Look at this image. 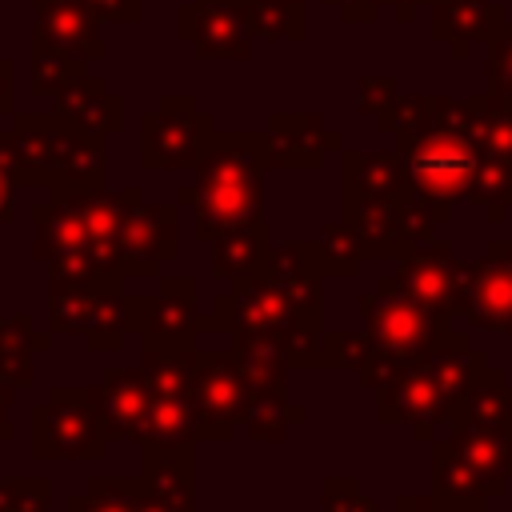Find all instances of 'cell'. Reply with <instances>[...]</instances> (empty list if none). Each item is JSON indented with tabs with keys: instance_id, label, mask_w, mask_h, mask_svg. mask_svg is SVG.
Listing matches in <instances>:
<instances>
[{
	"instance_id": "6da1fadb",
	"label": "cell",
	"mask_w": 512,
	"mask_h": 512,
	"mask_svg": "<svg viewBox=\"0 0 512 512\" xmlns=\"http://www.w3.org/2000/svg\"><path fill=\"white\" fill-rule=\"evenodd\" d=\"M380 132L396 136V152L408 164L412 196L432 212L436 224L468 196L480 168V144L472 132V104L444 96H396L388 112L376 116Z\"/></svg>"
},
{
	"instance_id": "7a4b0ae2",
	"label": "cell",
	"mask_w": 512,
	"mask_h": 512,
	"mask_svg": "<svg viewBox=\"0 0 512 512\" xmlns=\"http://www.w3.org/2000/svg\"><path fill=\"white\" fill-rule=\"evenodd\" d=\"M128 188H52L48 200L32 204L36 224L32 256L48 264V280H84L104 292H120V224H124Z\"/></svg>"
},
{
	"instance_id": "3957f363",
	"label": "cell",
	"mask_w": 512,
	"mask_h": 512,
	"mask_svg": "<svg viewBox=\"0 0 512 512\" xmlns=\"http://www.w3.org/2000/svg\"><path fill=\"white\" fill-rule=\"evenodd\" d=\"M264 132H216L196 164V184L176 192V204L192 208L196 240L212 244L220 232L264 216Z\"/></svg>"
},
{
	"instance_id": "277c9868",
	"label": "cell",
	"mask_w": 512,
	"mask_h": 512,
	"mask_svg": "<svg viewBox=\"0 0 512 512\" xmlns=\"http://www.w3.org/2000/svg\"><path fill=\"white\" fill-rule=\"evenodd\" d=\"M360 320L372 340V356L364 360L356 380H360V388H372V392L384 388L408 364L424 360L452 332V320L436 316L416 296H408L392 272H384L376 280V288H368L360 296Z\"/></svg>"
},
{
	"instance_id": "5b68a950",
	"label": "cell",
	"mask_w": 512,
	"mask_h": 512,
	"mask_svg": "<svg viewBox=\"0 0 512 512\" xmlns=\"http://www.w3.org/2000/svg\"><path fill=\"white\" fill-rule=\"evenodd\" d=\"M284 372H288L284 364L252 352H236V348L200 352L192 396L204 424V440H232V432L248 424L256 400L288 392Z\"/></svg>"
},
{
	"instance_id": "8992f818",
	"label": "cell",
	"mask_w": 512,
	"mask_h": 512,
	"mask_svg": "<svg viewBox=\"0 0 512 512\" xmlns=\"http://www.w3.org/2000/svg\"><path fill=\"white\" fill-rule=\"evenodd\" d=\"M108 424L100 388H52L48 400L28 412V456L32 460H104Z\"/></svg>"
},
{
	"instance_id": "52a82bcc",
	"label": "cell",
	"mask_w": 512,
	"mask_h": 512,
	"mask_svg": "<svg viewBox=\"0 0 512 512\" xmlns=\"http://www.w3.org/2000/svg\"><path fill=\"white\" fill-rule=\"evenodd\" d=\"M48 332H76L92 352H116L128 324V292H104L84 280H48Z\"/></svg>"
},
{
	"instance_id": "ba28073f",
	"label": "cell",
	"mask_w": 512,
	"mask_h": 512,
	"mask_svg": "<svg viewBox=\"0 0 512 512\" xmlns=\"http://www.w3.org/2000/svg\"><path fill=\"white\" fill-rule=\"evenodd\" d=\"M212 136V116L200 112L192 96H160V104L140 120V164L152 172L196 168Z\"/></svg>"
},
{
	"instance_id": "9c48e42d",
	"label": "cell",
	"mask_w": 512,
	"mask_h": 512,
	"mask_svg": "<svg viewBox=\"0 0 512 512\" xmlns=\"http://www.w3.org/2000/svg\"><path fill=\"white\" fill-rule=\"evenodd\" d=\"M68 124L52 116H16L12 132H0V168L16 180V188H56L60 168L72 144Z\"/></svg>"
},
{
	"instance_id": "30bf717a",
	"label": "cell",
	"mask_w": 512,
	"mask_h": 512,
	"mask_svg": "<svg viewBox=\"0 0 512 512\" xmlns=\"http://www.w3.org/2000/svg\"><path fill=\"white\" fill-rule=\"evenodd\" d=\"M196 280L192 276H156V288L128 292V324L144 344L192 348L196 328Z\"/></svg>"
},
{
	"instance_id": "8fae6325",
	"label": "cell",
	"mask_w": 512,
	"mask_h": 512,
	"mask_svg": "<svg viewBox=\"0 0 512 512\" xmlns=\"http://www.w3.org/2000/svg\"><path fill=\"white\" fill-rule=\"evenodd\" d=\"M392 276L400 280V288L408 296H416L424 308H432L444 320H460L464 316V260L452 256L448 240H420L416 248H408Z\"/></svg>"
},
{
	"instance_id": "7c38bea8",
	"label": "cell",
	"mask_w": 512,
	"mask_h": 512,
	"mask_svg": "<svg viewBox=\"0 0 512 512\" xmlns=\"http://www.w3.org/2000/svg\"><path fill=\"white\" fill-rule=\"evenodd\" d=\"M344 220H352L360 228V236L368 244V260H400L420 240H432V224H436L432 212L412 192L348 208Z\"/></svg>"
},
{
	"instance_id": "4fadbf2b",
	"label": "cell",
	"mask_w": 512,
	"mask_h": 512,
	"mask_svg": "<svg viewBox=\"0 0 512 512\" xmlns=\"http://www.w3.org/2000/svg\"><path fill=\"white\" fill-rule=\"evenodd\" d=\"M180 252L176 208L148 204L140 188H128L124 224H120V264L124 276H160V264Z\"/></svg>"
},
{
	"instance_id": "5bb4252c",
	"label": "cell",
	"mask_w": 512,
	"mask_h": 512,
	"mask_svg": "<svg viewBox=\"0 0 512 512\" xmlns=\"http://www.w3.org/2000/svg\"><path fill=\"white\" fill-rule=\"evenodd\" d=\"M376 420L408 424L416 440H432V428L452 420V404L420 364H408L384 388H376Z\"/></svg>"
},
{
	"instance_id": "9a60e30c",
	"label": "cell",
	"mask_w": 512,
	"mask_h": 512,
	"mask_svg": "<svg viewBox=\"0 0 512 512\" xmlns=\"http://www.w3.org/2000/svg\"><path fill=\"white\" fill-rule=\"evenodd\" d=\"M180 36L184 44H192V52L200 60H236L248 56L252 40H248V20L240 12V4H224V0H192L180 8Z\"/></svg>"
},
{
	"instance_id": "2e32d148",
	"label": "cell",
	"mask_w": 512,
	"mask_h": 512,
	"mask_svg": "<svg viewBox=\"0 0 512 512\" xmlns=\"http://www.w3.org/2000/svg\"><path fill=\"white\" fill-rule=\"evenodd\" d=\"M340 132H328L316 112H284L268 120L264 148H268V168H288V172H316L328 152H340Z\"/></svg>"
},
{
	"instance_id": "e0dca14e",
	"label": "cell",
	"mask_w": 512,
	"mask_h": 512,
	"mask_svg": "<svg viewBox=\"0 0 512 512\" xmlns=\"http://www.w3.org/2000/svg\"><path fill=\"white\" fill-rule=\"evenodd\" d=\"M432 492L464 512H484L488 500L508 492V476L464 460L448 440H440V444H432Z\"/></svg>"
},
{
	"instance_id": "ac0fdd59",
	"label": "cell",
	"mask_w": 512,
	"mask_h": 512,
	"mask_svg": "<svg viewBox=\"0 0 512 512\" xmlns=\"http://www.w3.org/2000/svg\"><path fill=\"white\" fill-rule=\"evenodd\" d=\"M204 440V424L196 412V396L180 392H152L148 400V416L140 428V452H180V448H196Z\"/></svg>"
},
{
	"instance_id": "d6986e66",
	"label": "cell",
	"mask_w": 512,
	"mask_h": 512,
	"mask_svg": "<svg viewBox=\"0 0 512 512\" xmlns=\"http://www.w3.org/2000/svg\"><path fill=\"white\" fill-rule=\"evenodd\" d=\"M32 44H48L84 60L104 56L100 32H96V16L80 4V0H36V36Z\"/></svg>"
},
{
	"instance_id": "ffe728a7",
	"label": "cell",
	"mask_w": 512,
	"mask_h": 512,
	"mask_svg": "<svg viewBox=\"0 0 512 512\" xmlns=\"http://www.w3.org/2000/svg\"><path fill=\"white\" fill-rule=\"evenodd\" d=\"M400 192H412L408 164L400 152H344V212Z\"/></svg>"
},
{
	"instance_id": "44dd1931",
	"label": "cell",
	"mask_w": 512,
	"mask_h": 512,
	"mask_svg": "<svg viewBox=\"0 0 512 512\" xmlns=\"http://www.w3.org/2000/svg\"><path fill=\"white\" fill-rule=\"evenodd\" d=\"M152 388L140 368H108L100 384V408L108 424V440H140L148 416Z\"/></svg>"
},
{
	"instance_id": "7402d4cb",
	"label": "cell",
	"mask_w": 512,
	"mask_h": 512,
	"mask_svg": "<svg viewBox=\"0 0 512 512\" xmlns=\"http://www.w3.org/2000/svg\"><path fill=\"white\" fill-rule=\"evenodd\" d=\"M56 120L76 132H88V136H108V132L124 128V104L100 80L84 76L76 88L56 96Z\"/></svg>"
},
{
	"instance_id": "603a6c76",
	"label": "cell",
	"mask_w": 512,
	"mask_h": 512,
	"mask_svg": "<svg viewBox=\"0 0 512 512\" xmlns=\"http://www.w3.org/2000/svg\"><path fill=\"white\" fill-rule=\"evenodd\" d=\"M140 480L176 512H196V448L140 452Z\"/></svg>"
},
{
	"instance_id": "cb8c5ba5",
	"label": "cell",
	"mask_w": 512,
	"mask_h": 512,
	"mask_svg": "<svg viewBox=\"0 0 512 512\" xmlns=\"http://www.w3.org/2000/svg\"><path fill=\"white\" fill-rule=\"evenodd\" d=\"M268 224L264 216L252 220V224H240V228H228L212 240V276L220 284H232L240 276H252L264 268L268 260Z\"/></svg>"
},
{
	"instance_id": "d4e9b609",
	"label": "cell",
	"mask_w": 512,
	"mask_h": 512,
	"mask_svg": "<svg viewBox=\"0 0 512 512\" xmlns=\"http://www.w3.org/2000/svg\"><path fill=\"white\" fill-rule=\"evenodd\" d=\"M52 344V332H36L28 312L0 320V388H32V356Z\"/></svg>"
},
{
	"instance_id": "484cf974",
	"label": "cell",
	"mask_w": 512,
	"mask_h": 512,
	"mask_svg": "<svg viewBox=\"0 0 512 512\" xmlns=\"http://www.w3.org/2000/svg\"><path fill=\"white\" fill-rule=\"evenodd\" d=\"M448 424H512V384H504V372L492 368L488 356L480 360V372Z\"/></svg>"
},
{
	"instance_id": "4316f807",
	"label": "cell",
	"mask_w": 512,
	"mask_h": 512,
	"mask_svg": "<svg viewBox=\"0 0 512 512\" xmlns=\"http://www.w3.org/2000/svg\"><path fill=\"white\" fill-rule=\"evenodd\" d=\"M448 444L464 460L512 480V424H456L448 432Z\"/></svg>"
},
{
	"instance_id": "83f0119b",
	"label": "cell",
	"mask_w": 512,
	"mask_h": 512,
	"mask_svg": "<svg viewBox=\"0 0 512 512\" xmlns=\"http://www.w3.org/2000/svg\"><path fill=\"white\" fill-rule=\"evenodd\" d=\"M432 12H436V36H444L452 24H460L464 32H460V52L456 56H468V44L472 40H480V36H496L500 28H504V8L496 4H488V0H436L432 4Z\"/></svg>"
},
{
	"instance_id": "f1b7e54d",
	"label": "cell",
	"mask_w": 512,
	"mask_h": 512,
	"mask_svg": "<svg viewBox=\"0 0 512 512\" xmlns=\"http://www.w3.org/2000/svg\"><path fill=\"white\" fill-rule=\"evenodd\" d=\"M84 56L48 48V44H32V60H28V88L32 96H64L68 88H76L84 80Z\"/></svg>"
},
{
	"instance_id": "f546056e",
	"label": "cell",
	"mask_w": 512,
	"mask_h": 512,
	"mask_svg": "<svg viewBox=\"0 0 512 512\" xmlns=\"http://www.w3.org/2000/svg\"><path fill=\"white\" fill-rule=\"evenodd\" d=\"M316 248H320V260H324V276H340V280H352L368 260V244H364L360 228L344 216L324 224Z\"/></svg>"
},
{
	"instance_id": "4dcf8cb0",
	"label": "cell",
	"mask_w": 512,
	"mask_h": 512,
	"mask_svg": "<svg viewBox=\"0 0 512 512\" xmlns=\"http://www.w3.org/2000/svg\"><path fill=\"white\" fill-rule=\"evenodd\" d=\"M140 476H88L84 492H72L64 500L68 512H136Z\"/></svg>"
},
{
	"instance_id": "1f68e13d",
	"label": "cell",
	"mask_w": 512,
	"mask_h": 512,
	"mask_svg": "<svg viewBox=\"0 0 512 512\" xmlns=\"http://www.w3.org/2000/svg\"><path fill=\"white\" fill-rule=\"evenodd\" d=\"M464 200L488 220H500L512 208V160H480Z\"/></svg>"
},
{
	"instance_id": "d6a6232c",
	"label": "cell",
	"mask_w": 512,
	"mask_h": 512,
	"mask_svg": "<svg viewBox=\"0 0 512 512\" xmlns=\"http://www.w3.org/2000/svg\"><path fill=\"white\" fill-rule=\"evenodd\" d=\"M304 420H308V408H304V404H292L288 392H276V396L256 400V408H252L244 432H248L256 444H280V440L288 436V428H292V424H304Z\"/></svg>"
},
{
	"instance_id": "836d02e7",
	"label": "cell",
	"mask_w": 512,
	"mask_h": 512,
	"mask_svg": "<svg viewBox=\"0 0 512 512\" xmlns=\"http://www.w3.org/2000/svg\"><path fill=\"white\" fill-rule=\"evenodd\" d=\"M0 512H52V480L44 476L0 480Z\"/></svg>"
},
{
	"instance_id": "e575fe53",
	"label": "cell",
	"mask_w": 512,
	"mask_h": 512,
	"mask_svg": "<svg viewBox=\"0 0 512 512\" xmlns=\"http://www.w3.org/2000/svg\"><path fill=\"white\" fill-rule=\"evenodd\" d=\"M372 356V340L368 332H324V344H320V368H348V372H360L364 360Z\"/></svg>"
},
{
	"instance_id": "d590c367",
	"label": "cell",
	"mask_w": 512,
	"mask_h": 512,
	"mask_svg": "<svg viewBox=\"0 0 512 512\" xmlns=\"http://www.w3.org/2000/svg\"><path fill=\"white\" fill-rule=\"evenodd\" d=\"M320 512H380L376 500L360 488L356 476H324Z\"/></svg>"
},
{
	"instance_id": "8d00e7d4",
	"label": "cell",
	"mask_w": 512,
	"mask_h": 512,
	"mask_svg": "<svg viewBox=\"0 0 512 512\" xmlns=\"http://www.w3.org/2000/svg\"><path fill=\"white\" fill-rule=\"evenodd\" d=\"M488 92L512 100V28H500L492 36V56H488Z\"/></svg>"
},
{
	"instance_id": "74e56055",
	"label": "cell",
	"mask_w": 512,
	"mask_h": 512,
	"mask_svg": "<svg viewBox=\"0 0 512 512\" xmlns=\"http://www.w3.org/2000/svg\"><path fill=\"white\" fill-rule=\"evenodd\" d=\"M96 20H120V24H132L136 12H140V0H80Z\"/></svg>"
},
{
	"instance_id": "f35d334b",
	"label": "cell",
	"mask_w": 512,
	"mask_h": 512,
	"mask_svg": "<svg viewBox=\"0 0 512 512\" xmlns=\"http://www.w3.org/2000/svg\"><path fill=\"white\" fill-rule=\"evenodd\" d=\"M392 508H396V512H464V508L448 504V500L436 496V492H404V496H396Z\"/></svg>"
},
{
	"instance_id": "ab89813d",
	"label": "cell",
	"mask_w": 512,
	"mask_h": 512,
	"mask_svg": "<svg viewBox=\"0 0 512 512\" xmlns=\"http://www.w3.org/2000/svg\"><path fill=\"white\" fill-rule=\"evenodd\" d=\"M484 256L492 260V264H500L508 276H512V240H500V244H488L484 248Z\"/></svg>"
},
{
	"instance_id": "60d3db41",
	"label": "cell",
	"mask_w": 512,
	"mask_h": 512,
	"mask_svg": "<svg viewBox=\"0 0 512 512\" xmlns=\"http://www.w3.org/2000/svg\"><path fill=\"white\" fill-rule=\"evenodd\" d=\"M12 192H16V180L0 168V224L12 216Z\"/></svg>"
},
{
	"instance_id": "b9f144b4",
	"label": "cell",
	"mask_w": 512,
	"mask_h": 512,
	"mask_svg": "<svg viewBox=\"0 0 512 512\" xmlns=\"http://www.w3.org/2000/svg\"><path fill=\"white\" fill-rule=\"evenodd\" d=\"M8 412H12V388H0V444L12 440V420H8Z\"/></svg>"
},
{
	"instance_id": "7bdbcfd3",
	"label": "cell",
	"mask_w": 512,
	"mask_h": 512,
	"mask_svg": "<svg viewBox=\"0 0 512 512\" xmlns=\"http://www.w3.org/2000/svg\"><path fill=\"white\" fill-rule=\"evenodd\" d=\"M12 108V64L0 60V112Z\"/></svg>"
},
{
	"instance_id": "ee69618b",
	"label": "cell",
	"mask_w": 512,
	"mask_h": 512,
	"mask_svg": "<svg viewBox=\"0 0 512 512\" xmlns=\"http://www.w3.org/2000/svg\"><path fill=\"white\" fill-rule=\"evenodd\" d=\"M392 4H396V12H400L396 20H412V12H416L420 4H436V0H392Z\"/></svg>"
}]
</instances>
